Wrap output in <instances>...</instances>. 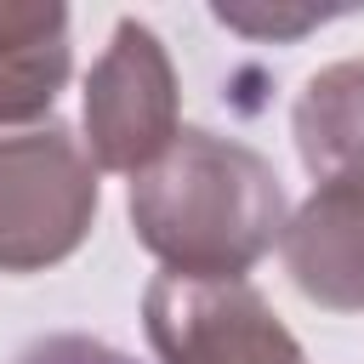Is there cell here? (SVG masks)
Segmentation results:
<instances>
[{"label": "cell", "mask_w": 364, "mask_h": 364, "mask_svg": "<svg viewBox=\"0 0 364 364\" xmlns=\"http://www.w3.org/2000/svg\"><path fill=\"white\" fill-rule=\"evenodd\" d=\"M279 171L233 136L182 125L176 142L131 176V233L165 273L182 279H245L284 239Z\"/></svg>", "instance_id": "6da1fadb"}, {"label": "cell", "mask_w": 364, "mask_h": 364, "mask_svg": "<svg viewBox=\"0 0 364 364\" xmlns=\"http://www.w3.org/2000/svg\"><path fill=\"white\" fill-rule=\"evenodd\" d=\"M97 222V159L68 125L0 131V273L68 262Z\"/></svg>", "instance_id": "7a4b0ae2"}, {"label": "cell", "mask_w": 364, "mask_h": 364, "mask_svg": "<svg viewBox=\"0 0 364 364\" xmlns=\"http://www.w3.org/2000/svg\"><path fill=\"white\" fill-rule=\"evenodd\" d=\"M176 68L159 34L136 17H119L102 57L85 74V154L97 171L142 176L176 142Z\"/></svg>", "instance_id": "3957f363"}, {"label": "cell", "mask_w": 364, "mask_h": 364, "mask_svg": "<svg viewBox=\"0 0 364 364\" xmlns=\"http://www.w3.org/2000/svg\"><path fill=\"white\" fill-rule=\"evenodd\" d=\"M142 324L159 364H307L301 341L245 279L159 273L142 290Z\"/></svg>", "instance_id": "277c9868"}, {"label": "cell", "mask_w": 364, "mask_h": 364, "mask_svg": "<svg viewBox=\"0 0 364 364\" xmlns=\"http://www.w3.org/2000/svg\"><path fill=\"white\" fill-rule=\"evenodd\" d=\"M284 273L324 313H364V154L313 176L284 222Z\"/></svg>", "instance_id": "5b68a950"}, {"label": "cell", "mask_w": 364, "mask_h": 364, "mask_svg": "<svg viewBox=\"0 0 364 364\" xmlns=\"http://www.w3.org/2000/svg\"><path fill=\"white\" fill-rule=\"evenodd\" d=\"M74 46L68 11L34 0H0V131H34L68 85Z\"/></svg>", "instance_id": "8992f818"}, {"label": "cell", "mask_w": 364, "mask_h": 364, "mask_svg": "<svg viewBox=\"0 0 364 364\" xmlns=\"http://www.w3.org/2000/svg\"><path fill=\"white\" fill-rule=\"evenodd\" d=\"M290 131H296V154L313 176L364 154V57L318 68L296 97Z\"/></svg>", "instance_id": "52a82bcc"}, {"label": "cell", "mask_w": 364, "mask_h": 364, "mask_svg": "<svg viewBox=\"0 0 364 364\" xmlns=\"http://www.w3.org/2000/svg\"><path fill=\"white\" fill-rule=\"evenodd\" d=\"M353 6H262V0H228L216 6L210 17L222 28H239L250 40H301L307 28L330 23V17H347Z\"/></svg>", "instance_id": "ba28073f"}, {"label": "cell", "mask_w": 364, "mask_h": 364, "mask_svg": "<svg viewBox=\"0 0 364 364\" xmlns=\"http://www.w3.org/2000/svg\"><path fill=\"white\" fill-rule=\"evenodd\" d=\"M17 364H136L131 353L97 341V336H80V330H63V336H40L17 353Z\"/></svg>", "instance_id": "9c48e42d"}]
</instances>
